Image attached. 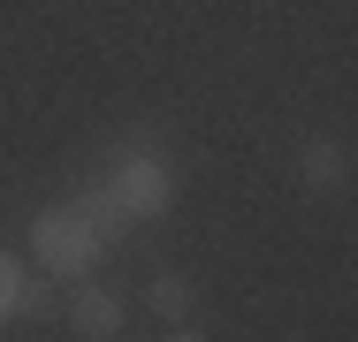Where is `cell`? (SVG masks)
I'll return each instance as SVG.
<instances>
[{"label": "cell", "mask_w": 358, "mask_h": 342, "mask_svg": "<svg viewBox=\"0 0 358 342\" xmlns=\"http://www.w3.org/2000/svg\"><path fill=\"white\" fill-rule=\"evenodd\" d=\"M69 205H76V213H84V221H92V236H99L107 251H115V244H130V228H138V221L122 213V198H115L107 183H84V191H76Z\"/></svg>", "instance_id": "obj_4"}, {"label": "cell", "mask_w": 358, "mask_h": 342, "mask_svg": "<svg viewBox=\"0 0 358 342\" xmlns=\"http://www.w3.org/2000/svg\"><path fill=\"white\" fill-rule=\"evenodd\" d=\"M107 191L122 198L130 221H168V213H176V175H168V160H152V152H122L115 175H107Z\"/></svg>", "instance_id": "obj_2"}, {"label": "cell", "mask_w": 358, "mask_h": 342, "mask_svg": "<svg viewBox=\"0 0 358 342\" xmlns=\"http://www.w3.org/2000/svg\"><path fill=\"white\" fill-rule=\"evenodd\" d=\"M62 320H69L76 342H115L122 327H130V304L115 297V289H92V281H76L69 304H62Z\"/></svg>", "instance_id": "obj_3"}, {"label": "cell", "mask_w": 358, "mask_h": 342, "mask_svg": "<svg viewBox=\"0 0 358 342\" xmlns=\"http://www.w3.org/2000/svg\"><path fill=\"white\" fill-rule=\"evenodd\" d=\"M145 304H152V312H160L168 327H183V312L199 304V289H191L183 274H152V289H145Z\"/></svg>", "instance_id": "obj_6"}, {"label": "cell", "mask_w": 358, "mask_h": 342, "mask_svg": "<svg viewBox=\"0 0 358 342\" xmlns=\"http://www.w3.org/2000/svg\"><path fill=\"white\" fill-rule=\"evenodd\" d=\"M0 327H8V320H0Z\"/></svg>", "instance_id": "obj_9"}, {"label": "cell", "mask_w": 358, "mask_h": 342, "mask_svg": "<svg viewBox=\"0 0 358 342\" xmlns=\"http://www.w3.org/2000/svg\"><path fill=\"white\" fill-rule=\"evenodd\" d=\"M168 342H206V335H199V327H176V335H168Z\"/></svg>", "instance_id": "obj_8"}, {"label": "cell", "mask_w": 358, "mask_h": 342, "mask_svg": "<svg viewBox=\"0 0 358 342\" xmlns=\"http://www.w3.org/2000/svg\"><path fill=\"white\" fill-rule=\"evenodd\" d=\"M31 259L54 274V281H84V274L107 259V244H99V236H92V221L62 198V205H46V213L31 221Z\"/></svg>", "instance_id": "obj_1"}, {"label": "cell", "mask_w": 358, "mask_h": 342, "mask_svg": "<svg viewBox=\"0 0 358 342\" xmlns=\"http://www.w3.org/2000/svg\"><path fill=\"white\" fill-rule=\"evenodd\" d=\"M297 168H305V183H313V191H343V183H351V152H343L336 137H313Z\"/></svg>", "instance_id": "obj_5"}, {"label": "cell", "mask_w": 358, "mask_h": 342, "mask_svg": "<svg viewBox=\"0 0 358 342\" xmlns=\"http://www.w3.org/2000/svg\"><path fill=\"white\" fill-rule=\"evenodd\" d=\"M23 297H31V281H23V259L0 244V320H8V312H23Z\"/></svg>", "instance_id": "obj_7"}]
</instances>
